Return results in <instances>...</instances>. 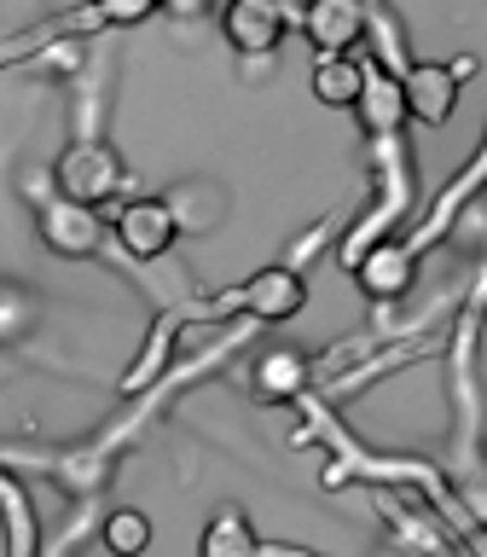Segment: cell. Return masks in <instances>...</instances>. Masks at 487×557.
Masks as SVG:
<instances>
[{"instance_id":"obj_1","label":"cell","mask_w":487,"mask_h":557,"mask_svg":"<svg viewBox=\"0 0 487 557\" xmlns=\"http://www.w3.org/2000/svg\"><path fill=\"white\" fill-rule=\"evenodd\" d=\"M308 308V273L296 261H267L250 278L226 285L215 296H186L191 320H255V325H285Z\"/></svg>"},{"instance_id":"obj_2","label":"cell","mask_w":487,"mask_h":557,"mask_svg":"<svg viewBox=\"0 0 487 557\" xmlns=\"http://www.w3.org/2000/svg\"><path fill=\"white\" fill-rule=\"evenodd\" d=\"M482 320H487V268L470 278L464 308L452 320V343H447V377H452V453L459 470H476V435H482V412H476V343H482Z\"/></svg>"},{"instance_id":"obj_3","label":"cell","mask_w":487,"mask_h":557,"mask_svg":"<svg viewBox=\"0 0 487 557\" xmlns=\"http://www.w3.org/2000/svg\"><path fill=\"white\" fill-rule=\"evenodd\" d=\"M24 198L35 209V233H41V244L64 261H93V256H104V244L116 238L111 226L99 221V209L64 198V191L52 186V174H29Z\"/></svg>"},{"instance_id":"obj_4","label":"cell","mask_w":487,"mask_h":557,"mask_svg":"<svg viewBox=\"0 0 487 557\" xmlns=\"http://www.w3.org/2000/svg\"><path fill=\"white\" fill-rule=\"evenodd\" d=\"M52 186H59L64 198L99 209L111 198L128 203L134 174H128V163H122V151L111 146V139H70V146L59 151V163H52Z\"/></svg>"},{"instance_id":"obj_5","label":"cell","mask_w":487,"mask_h":557,"mask_svg":"<svg viewBox=\"0 0 487 557\" xmlns=\"http://www.w3.org/2000/svg\"><path fill=\"white\" fill-rule=\"evenodd\" d=\"M470 76H476V59H470V52H459V59H412V70L400 76V94H407L412 122L447 128Z\"/></svg>"},{"instance_id":"obj_6","label":"cell","mask_w":487,"mask_h":557,"mask_svg":"<svg viewBox=\"0 0 487 557\" xmlns=\"http://www.w3.org/2000/svg\"><path fill=\"white\" fill-rule=\"evenodd\" d=\"M186 325H191L186 302H168L163 313H157L151 331H146V343H139V355H134V366H128V372H122V383H116L122 400H139V395H151L157 383L174 377V348H180V331H186Z\"/></svg>"},{"instance_id":"obj_7","label":"cell","mask_w":487,"mask_h":557,"mask_svg":"<svg viewBox=\"0 0 487 557\" xmlns=\"http://www.w3.org/2000/svg\"><path fill=\"white\" fill-rule=\"evenodd\" d=\"M111 233L128 261H163L174 250V238H180V215H174L168 198H128L116 209Z\"/></svg>"},{"instance_id":"obj_8","label":"cell","mask_w":487,"mask_h":557,"mask_svg":"<svg viewBox=\"0 0 487 557\" xmlns=\"http://www.w3.org/2000/svg\"><path fill=\"white\" fill-rule=\"evenodd\" d=\"M290 24H296V12L273 7V0H233V7L221 12L226 47L244 52V59H273V52L285 47V29Z\"/></svg>"},{"instance_id":"obj_9","label":"cell","mask_w":487,"mask_h":557,"mask_svg":"<svg viewBox=\"0 0 487 557\" xmlns=\"http://www.w3.org/2000/svg\"><path fill=\"white\" fill-rule=\"evenodd\" d=\"M320 383V360L302 355V348H273L250 366V395L261 407H302Z\"/></svg>"},{"instance_id":"obj_10","label":"cell","mask_w":487,"mask_h":557,"mask_svg":"<svg viewBox=\"0 0 487 557\" xmlns=\"http://www.w3.org/2000/svg\"><path fill=\"white\" fill-rule=\"evenodd\" d=\"M296 24L308 29V41L320 47V59H354V47L372 29V12L354 7V0H320V7L296 12Z\"/></svg>"},{"instance_id":"obj_11","label":"cell","mask_w":487,"mask_h":557,"mask_svg":"<svg viewBox=\"0 0 487 557\" xmlns=\"http://www.w3.org/2000/svg\"><path fill=\"white\" fill-rule=\"evenodd\" d=\"M417 261L424 256H417L407 238H383L377 250L354 268V278H360V290L372 296L377 308H389V302H400V296L417 285Z\"/></svg>"},{"instance_id":"obj_12","label":"cell","mask_w":487,"mask_h":557,"mask_svg":"<svg viewBox=\"0 0 487 557\" xmlns=\"http://www.w3.org/2000/svg\"><path fill=\"white\" fill-rule=\"evenodd\" d=\"M482 186H487V139H482V151L470 157V163H464V169H459V174H452V181H447V191H441V198H435V209L424 215V226H417V233H407V244H412V250L424 256L429 244H441V238L452 233V221L464 215V203L476 198Z\"/></svg>"},{"instance_id":"obj_13","label":"cell","mask_w":487,"mask_h":557,"mask_svg":"<svg viewBox=\"0 0 487 557\" xmlns=\"http://www.w3.org/2000/svg\"><path fill=\"white\" fill-rule=\"evenodd\" d=\"M354 116H360V128L365 139H395V134H407V94H400V82L389 76V70H365V94L354 104Z\"/></svg>"},{"instance_id":"obj_14","label":"cell","mask_w":487,"mask_h":557,"mask_svg":"<svg viewBox=\"0 0 487 557\" xmlns=\"http://www.w3.org/2000/svg\"><path fill=\"white\" fill-rule=\"evenodd\" d=\"M255 552H261V534L244 505H221L198 534V557H255Z\"/></svg>"},{"instance_id":"obj_15","label":"cell","mask_w":487,"mask_h":557,"mask_svg":"<svg viewBox=\"0 0 487 557\" xmlns=\"http://www.w3.org/2000/svg\"><path fill=\"white\" fill-rule=\"evenodd\" d=\"M365 70L360 59H313V99L330 104V111H354L365 94Z\"/></svg>"},{"instance_id":"obj_16","label":"cell","mask_w":487,"mask_h":557,"mask_svg":"<svg viewBox=\"0 0 487 557\" xmlns=\"http://www.w3.org/2000/svg\"><path fill=\"white\" fill-rule=\"evenodd\" d=\"M0 499H7V529H12V557H41V522H35V505H29V487L17 470H7L0 482Z\"/></svg>"},{"instance_id":"obj_17","label":"cell","mask_w":487,"mask_h":557,"mask_svg":"<svg viewBox=\"0 0 487 557\" xmlns=\"http://www.w3.org/2000/svg\"><path fill=\"white\" fill-rule=\"evenodd\" d=\"M99 546L111 552V557H146V546H151V517L139 511V505H116V511H104Z\"/></svg>"},{"instance_id":"obj_18","label":"cell","mask_w":487,"mask_h":557,"mask_svg":"<svg viewBox=\"0 0 487 557\" xmlns=\"http://www.w3.org/2000/svg\"><path fill=\"white\" fill-rule=\"evenodd\" d=\"M174 215H180V233H209L221 215H226V198L209 181H191V186H174L168 191Z\"/></svg>"},{"instance_id":"obj_19","label":"cell","mask_w":487,"mask_h":557,"mask_svg":"<svg viewBox=\"0 0 487 557\" xmlns=\"http://www.w3.org/2000/svg\"><path fill=\"white\" fill-rule=\"evenodd\" d=\"M365 35L377 41V70H389L395 82L407 76L412 59H407V41H400V24H395V17H389V12H372V29H365Z\"/></svg>"},{"instance_id":"obj_20","label":"cell","mask_w":487,"mask_h":557,"mask_svg":"<svg viewBox=\"0 0 487 557\" xmlns=\"http://www.w3.org/2000/svg\"><path fill=\"white\" fill-rule=\"evenodd\" d=\"M255 557H320V552H308V546H290V540H261V552Z\"/></svg>"}]
</instances>
